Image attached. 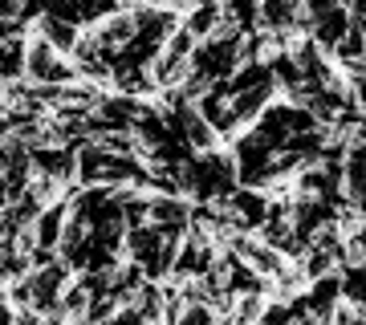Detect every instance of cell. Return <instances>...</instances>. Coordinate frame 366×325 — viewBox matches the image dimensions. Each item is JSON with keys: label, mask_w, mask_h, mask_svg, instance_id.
Returning <instances> with one entry per match:
<instances>
[{"label": "cell", "mask_w": 366, "mask_h": 325, "mask_svg": "<svg viewBox=\"0 0 366 325\" xmlns=\"http://www.w3.org/2000/svg\"><path fill=\"white\" fill-rule=\"evenodd\" d=\"M224 21V0H187V9H183V29H192L196 41L212 37Z\"/></svg>", "instance_id": "5b68a950"}, {"label": "cell", "mask_w": 366, "mask_h": 325, "mask_svg": "<svg viewBox=\"0 0 366 325\" xmlns=\"http://www.w3.org/2000/svg\"><path fill=\"white\" fill-rule=\"evenodd\" d=\"M228 211H232L236 232H257L264 224V211H269V195L257 187H236L228 195Z\"/></svg>", "instance_id": "3957f363"}, {"label": "cell", "mask_w": 366, "mask_h": 325, "mask_svg": "<svg viewBox=\"0 0 366 325\" xmlns=\"http://www.w3.org/2000/svg\"><path fill=\"white\" fill-rule=\"evenodd\" d=\"M33 33H37V37H45L53 49L66 53V57L74 53V45H78V37H81L78 25H69V21H61V16H49V13H45L37 25H33Z\"/></svg>", "instance_id": "8992f818"}, {"label": "cell", "mask_w": 366, "mask_h": 325, "mask_svg": "<svg viewBox=\"0 0 366 325\" xmlns=\"http://www.w3.org/2000/svg\"><path fill=\"white\" fill-rule=\"evenodd\" d=\"M4 86H9V81H0V102H4Z\"/></svg>", "instance_id": "ba28073f"}, {"label": "cell", "mask_w": 366, "mask_h": 325, "mask_svg": "<svg viewBox=\"0 0 366 325\" xmlns=\"http://www.w3.org/2000/svg\"><path fill=\"white\" fill-rule=\"evenodd\" d=\"M293 325H310V321H293Z\"/></svg>", "instance_id": "9c48e42d"}, {"label": "cell", "mask_w": 366, "mask_h": 325, "mask_svg": "<svg viewBox=\"0 0 366 325\" xmlns=\"http://www.w3.org/2000/svg\"><path fill=\"white\" fill-rule=\"evenodd\" d=\"M16 321V309H13V301H9V293L0 289V325H13Z\"/></svg>", "instance_id": "52a82bcc"}, {"label": "cell", "mask_w": 366, "mask_h": 325, "mask_svg": "<svg viewBox=\"0 0 366 325\" xmlns=\"http://www.w3.org/2000/svg\"><path fill=\"white\" fill-rule=\"evenodd\" d=\"M350 25H354V13L346 9V0H338L334 9H326V13L310 25V37H314L326 53H334V49H338V41L350 33Z\"/></svg>", "instance_id": "277c9868"}, {"label": "cell", "mask_w": 366, "mask_h": 325, "mask_svg": "<svg viewBox=\"0 0 366 325\" xmlns=\"http://www.w3.org/2000/svg\"><path fill=\"white\" fill-rule=\"evenodd\" d=\"M25 78L33 86H69L78 81V69L66 53H57L45 37H37L29 29V49H25Z\"/></svg>", "instance_id": "6da1fadb"}, {"label": "cell", "mask_w": 366, "mask_h": 325, "mask_svg": "<svg viewBox=\"0 0 366 325\" xmlns=\"http://www.w3.org/2000/svg\"><path fill=\"white\" fill-rule=\"evenodd\" d=\"M147 224H155L159 232L187 236V228H192V199L151 191V204H147Z\"/></svg>", "instance_id": "7a4b0ae2"}]
</instances>
